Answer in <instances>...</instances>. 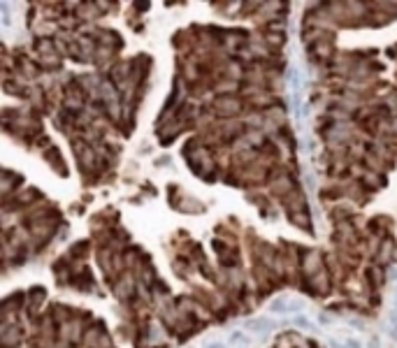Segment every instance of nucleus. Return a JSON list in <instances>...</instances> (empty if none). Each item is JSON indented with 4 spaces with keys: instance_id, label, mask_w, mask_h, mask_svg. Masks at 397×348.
<instances>
[{
    "instance_id": "obj_1",
    "label": "nucleus",
    "mask_w": 397,
    "mask_h": 348,
    "mask_svg": "<svg viewBox=\"0 0 397 348\" xmlns=\"http://www.w3.org/2000/svg\"><path fill=\"white\" fill-rule=\"evenodd\" d=\"M269 313H279V316L290 318V316H295V313H305V306H302L300 300L281 295V297H276V300H272V304H269Z\"/></svg>"
},
{
    "instance_id": "obj_2",
    "label": "nucleus",
    "mask_w": 397,
    "mask_h": 348,
    "mask_svg": "<svg viewBox=\"0 0 397 348\" xmlns=\"http://www.w3.org/2000/svg\"><path fill=\"white\" fill-rule=\"evenodd\" d=\"M274 320L267 316H260V318H251L244 323V330L246 332H253V334H260V337H267L269 332H274Z\"/></svg>"
},
{
    "instance_id": "obj_3",
    "label": "nucleus",
    "mask_w": 397,
    "mask_h": 348,
    "mask_svg": "<svg viewBox=\"0 0 397 348\" xmlns=\"http://www.w3.org/2000/svg\"><path fill=\"white\" fill-rule=\"evenodd\" d=\"M225 346L228 348H251V337H249V332L246 330H232V332L228 334V341H225Z\"/></svg>"
},
{
    "instance_id": "obj_4",
    "label": "nucleus",
    "mask_w": 397,
    "mask_h": 348,
    "mask_svg": "<svg viewBox=\"0 0 397 348\" xmlns=\"http://www.w3.org/2000/svg\"><path fill=\"white\" fill-rule=\"evenodd\" d=\"M330 346L332 348H362V341L358 337H351V334H342L339 339H330Z\"/></svg>"
},
{
    "instance_id": "obj_5",
    "label": "nucleus",
    "mask_w": 397,
    "mask_h": 348,
    "mask_svg": "<svg viewBox=\"0 0 397 348\" xmlns=\"http://www.w3.org/2000/svg\"><path fill=\"white\" fill-rule=\"evenodd\" d=\"M290 323L298 327V330H305V332H311L313 330L311 318L307 316V313H295V316H290Z\"/></svg>"
},
{
    "instance_id": "obj_6",
    "label": "nucleus",
    "mask_w": 397,
    "mask_h": 348,
    "mask_svg": "<svg viewBox=\"0 0 397 348\" xmlns=\"http://www.w3.org/2000/svg\"><path fill=\"white\" fill-rule=\"evenodd\" d=\"M205 348H228V346H223L219 341H212V344H205Z\"/></svg>"
},
{
    "instance_id": "obj_7",
    "label": "nucleus",
    "mask_w": 397,
    "mask_h": 348,
    "mask_svg": "<svg viewBox=\"0 0 397 348\" xmlns=\"http://www.w3.org/2000/svg\"><path fill=\"white\" fill-rule=\"evenodd\" d=\"M390 281H393V283H397V267L390 272Z\"/></svg>"
}]
</instances>
